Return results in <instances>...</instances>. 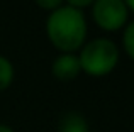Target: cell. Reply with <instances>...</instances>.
<instances>
[{
  "label": "cell",
  "instance_id": "cell-1",
  "mask_svg": "<svg viewBox=\"0 0 134 132\" xmlns=\"http://www.w3.org/2000/svg\"><path fill=\"white\" fill-rule=\"evenodd\" d=\"M87 19L80 9L61 5L51 10L46 19V36L61 53H75L85 44Z\"/></svg>",
  "mask_w": 134,
  "mask_h": 132
},
{
  "label": "cell",
  "instance_id": "cell-2",
  "mask_svg": "<svg viewBox=\"0 0 134 132\" xmlns=\"http://www.w3.org/2000/svg\"><path fill=\"white\" fill-rule=\"evenodd\" d=\"M80 68L88 76H105L114 71L119 63V47L114 41L97 37L80 47Z\"/></svg>",
  "mask_w": 134,
  "mask_h": 132
},
{
  "label": "cell",
  "instance_id": "cell-3",
  "mask_svg": "<svg viewBox=\"0 0 134 132\" xmlns=\"http://www.w3.org/2000/svg\"><path fill=\"white\" fill-rule=\"evenodd\" d=\"M90 7L93 22L105 32H115L127 24L129 9L124 0H95Z\"/></svg>",
  "mask_w": 134,
  "mask_h": 132
},
{
  "label": "cell",
  "instance_id": "cell-4",
  "mask_svg": "<svg viewBox=\"0 0 134 132\" xmlns=\"http://www.w3.org/2000/svg\"><path fill=\"white\" fill-rule=\"evenodd\" d=\"M51 71H53V76L56 80H59V81H71V80H75L82 73L78 56L73 53H61L53 61Z\"/></svg>",
  "mask_w": 134,
  "mask_h": 132
},
{
  "label": "cell",
  "instance_id": "cell-5",
  "mask_svg": "<svg viewBox=\"0 0 134 132\" xmlns=\"http://www.w3.org/2000/svg\"><path fill=\"white\" fill-rule=\"evenodd\" d=\"M59 132H90L87 119L78 112H68L59 120Z\"/></svg>",
  "mask_w": 134,
  "mask_h": 132
},
{
  "label": "cell",
  "instance_id": "cell-6",
  "mask_svg": "<svg viewBox=\"0 0 134 132\" xmlns=\"http://www.w3.org/2000/svg\"><path fill=\"white\" fill-rule=\"evenodd\" d=\"M14 75H15V71H14L12 61H10L9 58H5V56L0 54V92L7 90L10 85H12Z\"/></svg>",
  "mask_w": 134,
  "mask_h": 132
},
{
  "label": "cell",
  "instance_id": "cell-7",
  "mask_svg": "<svg viewBox=\"0 0 134 132\" xmlns=\"http://www.w3.org/2000/svg\"><path fill=\"white\" fill-rule=\"evenodd\" d=\"M124 34H122V47H124L126 54L131 59H134V20L126 24Z\"/></svg>",
  "mask_w": 134,
  "mask_h": 132
},
{
  "label": "cell",
  "instance_id": "cell-8",
  "mask_svg": "<svg viewBox=\"0 0 134 132\" xmlns=\"http://www.w3.org/2000/svg\"><path fill=\"white\" fill-rule=\"evenodd\" d=\"M34 2H36L37 7H41V9L49 10V12H51V10H54V9H58V7H61L65 0H34Z\"/></svg>",
  "mask_w": 134,
  "mask_h": 132
},
{
  "label": "cell",
  "instance_id": "cell-9",
  "mask_svg": "<svg viewBox=\"0 0 134 132\" xmlns=\"http://www.w3.org/2000/svg\"><path fill=\"white\" fill-rule=\"evenodd\" d=\"M95 0H66V5L75 7V9H85V7H90Z\"/></svg>",
  "mask_w": 134,
  "mask_h": 132
},
{
  "label": "cell",
  "instance_id": "cell-10",
  "mask_svg": "<svg viewBox=\"0 0 134 132\" xmlns=\"http://www.w3.org/2000/svg\"><path fill=\"white\" fill-rule=\"evenodd\" d=\"M124 3L127 5L129 12H134V0H124Z\"/></svg>",
  "mask_w": 134,
  "mask_h": 132
},
{
  "label": "cell",
  "instance_id": "cell-11",
  "mask_svg": "<svg viewBox=\"0 0 134 132\" xmlns=\"http://www.w3.org/2000/svg\"><path fill=\"white\" fill-rule=\"evenodd\" d=\"M0 132H14V129L9 127V125H5V124H0Z\"/></svg>",
  "mask_w": 134,
  "mask_h": 132
}]
</instances>
